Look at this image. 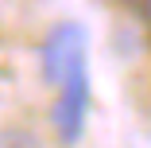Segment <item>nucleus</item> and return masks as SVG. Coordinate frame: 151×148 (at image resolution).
Listing matches in <instances>:
<instances>
[{
    "label": "nucleus",
    "mask_w": 151,
    "mask_h": 148,
    "mask_svg": "<svg viewBox=\"0 0 151 148\" xmlns=\"http://www.w3.org/2000/svg\"><path fill=\"white\" fill-rule=\"evenodd\" d=\"M54 129L66 144H78L85 117H89V70H74L70 78L58 82V101H54Z\"/></svg>",
    "instance_id": "2"
},
{
    "label": "nucleus",
    "mask_w": 151,
    "mask_h": 148,
    "mask_svg": "<svg viewBox=\"0 0 151 148\" xmlns=\"http://www.w3.org/2000/svg\"><path fill=\"white\" fill-rule=\"evenodd\" d=\"M74 70H85V27L81 23H58L43 39V74L50 86H58Z\"/></svg>",
    "instance_id": "1"
},
{
    "label": "nucleus",
    "mask_w": 151,
    "mask_h": 148,
    "mask_svg": "<svg viewBox=\"0 0 151 148\" xmlns=\"http://www.w3.org/2000/svg\"><path fill=\"white\" fill-rule=\"evenodd\" d=\"M0 148H43V140L31 129L12 125V129H0Z\"/></svg>",
    "instance_id": "3"
},
{
    "label": "nucleus",
    "mask_w": 151,
    "mask_h": 148,
    "mask_svg": "<svg viewBox=\"0 0 151 148\" xmlns=\"http://www.w3.org/2000/svg\"><path fill=\"white\" fill-rule=\"evenodd\" d=\"M132 8H136L139 16H151V0H132Z\"/></svg>",
    "instance_id": "4"
}]
</instances>
